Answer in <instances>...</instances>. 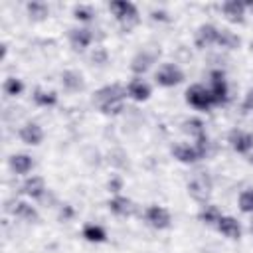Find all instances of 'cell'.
Returning <instances> with one entry per match:
<instances>
[{
	"label": "cell",
	"instance_id": "1",
	"mask_svg": "<svg viewBox=\"0 0 253 253\" xmlns=\"http://www.w3.org/2000/svg\"><path fill=\"white\" fill-rule=\"evenodd\" d=\"M125 97H128L126 87H123L119 83H113V85L101 87L95 93L93 101L105 115H119L121 111H125Z\"/></svg>",
	"mask_w": 253,
	"mask_h": 253
},
{
	"label": "cell",
	"instance_id": "16",
	"mask_svg": "<svg viewBox=\"0 0 253 253\" xmlns=\"http://www.w3.org/2000/svg\"><path fill=\"white\" fill-rule=\"evenodd\" d=\"M126 95H128L130 99H134V101H146V99L150 97V85H148L144 79L134 77V79H130L128 85H126Z\"/></svg>",
	"mask_w": 253,
	"mask_h": 253
},
{
	"label": "cell",
	"instance_id": "15",
	"mask_svg": "<svg viewBox=\"0 0 253 253\" xmlns=\"http://www.w3.org/2000/svg\"><path fill=\"white\" fill-rule=\"evenodd\" d=\"M20 138H22V142H26L30 146H36V144H40L43 140V130H42V126L38 123L30 121L20 128Z\"/></svg>",
	"mask_w": 253,
	"mask_h": 253
},
{
	"label": "cell",
	"instance_id": "36",
	"mask_svg": "<svg viewBox=\"0 0 253 253\" xmlns=\"http://www.w3.org/2000/svg\"><path fill=\"white\" fill-rule=\"evenodd\" d=\"M251 136H253V134H251ZM245 156H247V160H249V162L253 164V144H251V148H249V152H247Z\"/></svg>",
	"mask_w": 253,
	"mask_h": 253
},
{
	"label": "cell",
	"instance_id": "31",
	"mask_svg": "<svg viewBox=\"0 0 253 253\" xmlns=\"http://www.w3.org/2000/svg\"><path fill=\"white\" fill-rule=\"evenodd\" d=\"M91 63L93 65H97V67H105L107 65V61H109V53H107V49L105 47H95L93 51H91Z\"/></svg>",
	"mask_w": 253,
	"mask_h": 253
},
{
	"label": "cell",
	"instance_id": "12",
	"mask_svg": "<svg viewBox=\"0 0 253 253\" xmlns=\"http://www.w3.org/2000/svg\"><path fill=\"white\" fill-rule=\"evenodd\" d=\"M154 61H156V53H152V51H148V49H142V51H138V53L130 59V69H132V73H136V75H144V73L152 67Z\"/></svg>",
	"mask_w": 253,
	"mask_h": 253
},
{
	"label": "cell",
	"instance_id": "10",
	"mask_svg": "<svg viewBox=\"0 0 253 253\" xmlns=\"http://www.w3.org/2000/svg\"><path fill=\"white\" fill-rule=\"evenodd\" d=\"M217 38H219V28H215L213 24H204L196 32V45L200 49L210 47V45H217Z\"/></svg>",
	"mask_w": 253,
	"mask_h": 253
},
{
	"label": "cell",
	"instance_id": "11",
	"mask_svg": "<svg viewBox=\"0 0 253 253\" xmlns=\"http://www.w3.org/2000/svg\"><path fill=\"white\" fill-rule=\"evenodd\" d=\"M227 142H229V146H231L235 152L247 154L249 148H251V144H253V136H251L249 132L241 130V128H233V130L229 132V136H227Z\"/></svg>",
	"mask_w": 253,
	"mask_h": 253
},
{
	"label": "cell",
	"instance_id": "6",
	"mask_svg": "<svg viewBox=\"0 0 253 253\" xmlns=\"http://www.w3.org/2000/svg\"><path fill=\"white\" fill-rule=\"evenodd\" d=\"M154 79H156V83L162 85V87H174V85H178V83L184 79V73H182V69H180L178 65H174V63H164V65L156 71Z\"/></svg>",
	"mask_w": 253,
	"mask_h": 253
},
{
	"label": "cell",
	"instance_id": "22",
	"mask_svg": "<svg viewBox=\"0 0 253 253\" xmlns=\"http://www.w3.org/2000/svg\"><path fill=\"white\" fill-rule=\"evenodd\" d=\"M182 130L190 136V138H200V136H206V125L200 121V119H196V117H190V119H186L184 123H182Z\"/></svg>",
	"mask_w": 253,
	"mask_h": 253
},
{
	"label": "cell",
	"instance_id": "29",
	"mask_svg": "<svg viewBox=\"0 0 253 253\" xmlns=\"http://www.w3.org/2000/svg\"><path fill=\"white\" fill-rule=\"evenodd\" d=\"M239 210L253 215V190H245L239 194Z\"/></svg>",
	"mask_w": 253,
	"mask_h": 253
},
{
	"label": "cell",
	"instance_id": "19",
	"mask_svg": "<svg viewBox=\"0 0 253 253\" xmlns=\"http://www.w3.org/2000/svg\"><path fill=\"white\" fill-rule=\"evenodd\" d=\"M245 4L243 2H237V0H227V2H223L221 4V12H223V16L229 20V22H243V18H245Z\"/></svg>",
	"mask_w": 253,
	"mask_h": 253
},
{
	"label": "cell",
	"instance_id": "5",
	"mask_svg": "<svg viewBox=\"0 0 253 253\" xmlns=\"http://www.w3.org/2000/svg\"><path fill=\"white\" fill-rule=\"evenodd\" d=\"M186 101H188L194 109H200V111H208V109L213 107V99H211L210 89H208L206 85H200V83L188 87V91H186Z\"/></svg>",
	"mask_w": 253,
	"mask_h": 253
},
{
	"label": "cell",
	"instance_id": "14",
	"mask_svg": "<svg viewBox=\"0 0 253 253\" xmlns=\"http://www.w3.org/2000/svg\"><path fill=\"white\" fill-rule=\"evenodd\" d=\"M22 192H24L26 196L34 198V200H42V198L45 196L47 188H45L43 178H40V176H30V178L24 180V184H22Z\"/></svg>",
	"mask_w": 253,
	"mask_h": 253
},
{
	"label": "cell",
	"instance_id": "30",
	"mask_svg": "<svg viewBox=\"0 0 253 253\" xmlns=\"http://www.w3.org/2000/svg\"><path fill=\"white\" fill-rule=\"evenodd\" d=\"M73 16H75L77 20H81V22H89V20H93L95 10H93L89 4H79V6H75Z\"/></svg>",
	"mask_w": 253,
	"mask_h": 253
},
{
	"label": "cell",
	"instance_id": "7",
	"mask_svg": "<svg viewBox=\"0 0 253 253\" xmlns=\"http://www.w3.org/2000/svg\"><path fill=\"white\" fill-rule=\"evenodd\" d=\"M144 219L154 229H166L170 225V221H172L170 211L166 208H162V206H148L146 211H144Z\"/></svg>",
	"mask_w": 253,
	"mask_h": 253
},
{
	"label": "cell",
	"instance_id": "20",
	"mask_svg": "<svg viewBox=\"0 0 253 253\" xmlns=\"http://www.w3.org/2000/svg\"><path fill=\"white\" fill-rule=\"evenodd\" d=\"M8 164H10V170L14 174H28L34 168V158L30 154L20 152V154H12L10 160H8Z\"/></svg>",
	"mask_w": 253,
	"mask_h": 253
},
{
	"label": "cell",
	"instance_id": "13",
	"mask_svg": "<svg viewBox=\"0 0 253 253\" xmlns=\"http://www.w3.org/2000/svg\"><path fill=\"white\" fill-rule=\"evenodd\" d=\"M91 42H93L91 30H87V28H73V30H69V43H71V47L75 51L87 49L91 45Z\"/></svg>",
	"mask_w": 253,
	"mask_h": 253
},
{
	"label": "cell",
	"instance_id": "9",
	"mask_svg": "<svg viewBox=\"0 0 253 253\" xmlns=\"http://www.w3.org/2000/svg\"><path fill=\"white\" fill-rule=\"evenodd\" d=\"M172 156L176 160L184 162V164H194V162H198L202 158L194 142H178V144H174L172 146Z\"/></svg>",
	"mask_w": 253,
	"mask_h": 253
},
{
	"label": "cell",
	"instance_id": "35",
	"mask_svg": "<svg viewBox=\"0 0 253 253\" xmlns=\"http://www.w3.org/2000/svg\"><path fill=\"white\" fill-rule=\"evenodd\" d=\"M150 18H152L154 22H166V20H168V14H166L164 10H152V12H150Z\"/></svg>",
	"mask_w": 253,
	"mask_h": 253
},
{
	"label": "cell",
	"instance_id": "18",
	"mask_svg": "<svg viewBox=\"0 0 253 253\" xmlns=\"http://www.w3.org/2000/svg\"><path fill=\"white\" fill-rule=\"evenodd\" d=\"M109 210L119 217H126V215L134 213V204H132V200H128L125 196H115L109 200Z\"/></svg>",
	"mask_w": 253,
	"mask_h": 253
},
{
	"label": "cell",
	"instance_id": "4",
	"mask_svg": "<svg viewBox=\"0 0 253 253\" xmlns=\"http://www.w3.org/2000/svg\"><path fill=\"white\" fill-rule=\"evenodd\" d=\"M213 105H225L229 99V85L225 79V73L221 69H213L210 71V85H208Z\"/></svg>",
	"mask_w": 253,
	"mask_h": 253
},
{
	"label": "cell",
	"instance_id": "17",
	"mask_svg": "<svg viewBox=\"0 0 253 253\" xmlns=\"http://www.w3.org/2000/svg\"><path fill=\"white\" fill-rule=\"evenodd\" d=\"M215 229L221 235L229 237V239H239L241 237V225H239V221L235 217H229V215H221V219L217 221Z\"/></svg>",
	"mask_w": 253,
	"mask_h": 253
},
{
	"label": "cell",
	"instance_id": "28",
	"mask_svg": "<svg viewBox=\"0 0 253 253\" xmlns=\"http://www.w3.org/2000/svg\"><path fill=\"white\" fill-rule=\"evenodd\" d=\"M24 91V83L18 79V77H8L4 81V93L8 97H18L20 93Z\"/></svg>",
	"mask_w": 253,
	"mask_h": 253
},
{
	"label": "cell",
	"instance_id": "2",
	"mask_svg": "<svg viewBox=\"0 0 253 253\" xmlns=\"http://www.w3.org/2000/svg\"><path fill=\"white\" fill-rule=\"evenodd\" d=\"M109 10L113 12V16L117 18V22L121 24L123 30H130L138 24V10L132 2L126 0H115L109 4Z\"/></svg>",
	"mask_w": 253,
	"mask_h": 253
},
{
	"label": "cell",
	"instance_id": "25",
	"mask_svg": "<svg viewBox=\"0 0 253 253\" xmlns=\"http://www.w3.org/2000/svg\"><path fill=\"white\" fill-rule=\"evenodd\" d=\"M32 99L38 107H53L57 103V95L53 91H45V89H36Z\"/></svg>",
	"mask_w": 253,
	"mask_h": 253
},
{
	"label": "cell",
	"instance_id": "27",
	"mask_svg": "<svg viewBox=\"0 0 253 253\" xmlns=\"http://www.w3.org/2000/svg\"><path fill=\"white\" fill-rule=\"evenodd\" d=\"M217 45L219 47H225V49H233L239 45V38L229 32V30H219V38H217Z\"/></svg>",
	"mask_w": 253,
	"mask_h": 253
},
{
	"label": "cell",
	"instance_id": "34",
	"mask_svg": "<svg viewBox=\"0 0 253 253\" xmlns=\"http://www.w3.org/2000/svg\"><path fill=\"white\" fill-rule=\"evenodd\" d=\"M241 109L243 111H253V89L247 91V95H245V99L241 103Z\"/></svg>",
	"mask_w": 253,
	"mask_h": 253
},
{
	"label": "cell",
	"instance_id": "23",
	"mask_svg": "<svg viewBox=\"0 0 253 253\" xmlns=\"http://www.w3.org/2000/svg\"><path fill=\"white\" fill-rule=\"evenodd\" d=\"M198 217H200V221L202 223H206V225H217V221L221 219V211H219V208L217 206H211V204H204L202 206V210H200V213H198Z\"/></svg>",
	"mask_w": 253,
	"mask_h": 253
},
{
	"label": "cell",
	"instance_id": "38",
	"mask_svg": "<svg viewBox=\"0 0 253 253\" xmlns=\"http://www.w3.org/2000/svg\"><path fill=\"white\" fill-rule=\"evenodd\" d=\"M251 231H253V225H251Z\"/></svg>",
	"mask_w": 253,
	"mask_h": 253
},
{
	"label": "cell",
	"instance_id": "32",
	"mask_svg": "<svg viewBox=\"0 0 253 253\" xmlns=\"http://www.w3.org/2000/svg\"><path fill=\"white\" fill-rule=\"evenodd\" d=\"M107 188H109V192H119V190H123V178L121 176H111V180L107 182Z\"/></svg>",
	"mask_w": 253,
	"mask_h": 253
},
{
	"label": "cell",
	"instance_id": "37",
	"mask_svg": "<svg viewBox=\"0 0 253 253\" xmlns=\"http://www.w3.org/2000/svg\"><path fill=\"white\" fill-rule=\"evenodd\" d=\"M251 49H253V43H251Z\"/></svg>",
	"mask_w": 253,
	"mask_h": 253
},
{
	"label": "cell",
	"instance_id": "26",
	"mask_svg": "<svg viewBox=\"0 0 253 253\" xmlns=\"http://www.w3.org/2000/svg\"><path fill=\"white\" fill-rule=\"evenodd\" d=\"M26 8H28L30 18H34V20H43V18L49 14L47 4H45V2H40V0H32V2H28Z\"/></svg>",
	"mask_w": 253,
	"mask_h": 253
},
{
	"label": "cell",
	"instance_id": "24",
	"mask_svg": "<svg viewBox=\"0 0 253 253\" xmlns=\"http://www.w3.org/2000/svg\"><path fill=\"white\" fill-rule=\"evenodd\" d=\"M81 233H83V237H85L87 241H91V243H103V241L107 239V231H105V227L99 225V223H87Z\"/></svg>",
	"mask_w": 253,
	"mask_h": 253
},
{
	"label": "cell",
	"instance_id": "21",
	"mask_svg": "<svg viewBox=\"0 0 253 253\" xmlns=\"http://www.w3.org/2000/svg\"><path fill=\"white\" fill-rule=\"evenodd\" d=\"M61 85H63L65 91H71V93H77V91H81L85 87L81 73L75 71V69H65L61 73Z\"/></svg>",
	"mask_w": 253,
	"mask_h": 253
},
{
	"label": "cell",
	"instance_id": "8",
	"mask_svg": "<svg viewBox=\"0 0 253 253\" xmlns=\"http://www.w3.org/2000/svg\"><path fill=\"white\" fill-rule=\"evenodd\" d=\"M6 210H8L14 217H18V219H22V221H30V223H32V221L38 219L36 208L30 206L28 202H22V200H10L8 206H6Z\"/></svg>",
	"mask_w": 253,
	"mask_h": 253
},
{
	"label": "cell",
	"instance_id": "3",
	"mask_svg": "<svg viewBox=\"0 0 253 253\" xmlns=\"http://www.w3.org/2000/svg\"><path fill=\"white\" fill-rule=\"evenodd\" d=\"M188 194L196 200V202H202V204H206L208 202V198L211 196V188H213V184H211V178L206 174V172H196L190 180H188Z\"/></svg>",
	"mask_w": 253,
	"mask_h": 253
},
{
	"label": "cell",
	"instance_id": "33",
	"mask_svg": "<svg viewBox=\"0 0 253 253\" xmlns=\"http://www.w3.org/2000/svg\"><path fill=\"white\" fill-rule=\"evenodd\" d=\"M73 208L69 206V204H61V208H59V219L61 221H67V219H71L73 217Z\"/></svg>",
	"mask_w": 253,
	"mask_h": 253
}]
</instances>
